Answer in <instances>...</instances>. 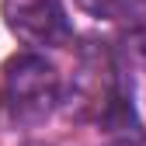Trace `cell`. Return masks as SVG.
Instances as JSON below:
<instances>
[{
	"label": "cell",
	"instance_id": "1",
	"mask_svg": "<svg viewBox=\"0 0 146 146\" xmlns=\"http://www.w3.org/2000/svg\"><path fill=\"white\" fill-rule=\"evenodd\" d=\"M59 101V73L42 56H14L4 66L0 108L17 125L42 122Z\"/></svg>",
	"mask_w": 146,
	"mask_h": 146
},
{
	"label": "cell",
	"instance_id": "2",
	"mask_svg": "<svg viewBox=\"0 0 146 146\" xmlns=\"http://www.w3.org/2000/svg\"><path fill=\"white\" fill-rule=\"evenodd\" d=\"M7 28L28 45L59 49L73 38L63 0H4Z\"/></svg>",
	"mask_w": 146,
	"mask_h": 146
},
{
	"label": "cell",
	"instance_id": "3",
	"mask_svg": "<svg viewBox=\"0 0 146 146\" xmlns=\"http://www.w3.org/2000/svg\"><path fill=\"white\" fill-rule=\"evenodd\" d=\"M98 122H101L104 136L115 146H143V139H146L143 122H139L136 108H132V98H125L118 87H111V94L98 108Z\"/></svg>",
	"mask_w": 146,
	"mask_h": 146
},
{
	"label": "cell",
	"instance_id": "4",
	"mask_svg": "<svg viewBox=\"0 0 146 146\" xmlns=\"http://www.w3.org/2000/svg\"><path fill=\"white\" fill-rule=\"evenodd\" d=\"M77 4L101 21H129L139 35H146V0H77Z\"/></svg>",
	"mask_w": 146,
	"mask_h": 146
}]
</instances>
